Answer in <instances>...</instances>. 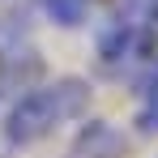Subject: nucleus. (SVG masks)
Instances as JSON below:
<instances>
[{"mask_svg": "<svg viewBox=\"0 0 158 158\" xmlns=\"http://www.w3.org/2000/svg\"><path fill=\"white\" fill-rule=\"evenodd\" d=\"M90 103H94V85L85 77L34 81V85H26L22 94H13L4 103V111H0V141H4V150L43 145L60 128H69L81 115H90Z\"/></svg>", "mask_w": 158, "mask_h": 158, "instance_id": "obj_1", "label": "nucleus"}, {"mask_svg": "<svg viewBox=\"0 0 158 158\" xmlns=\"http://www.w3.org/2000/svg\"><path fill=\"white\" fill-rule=\"evenodd\" d=\"M128 150V137L115 128L103 115H81L73 137H69V150L64 158H124Z\"/></svg>", "mask_w": 158, "mask_h": 158, "instance_id": "obj_2", "label": "nucleus"}, {"mask_svg": "<svg viewBox=\"0 0 158 158\" xmlns=\"http://www.w3.org/2000/svg\"><path fill=\"white\" fill-rule=\"evenodd\" d=\"M132 132L137 137H158V60H150L132 77Z\"/></svg>", "mask_w": 158, "mask_h": 158, "instance_id": "obj_3", "label": "nucleus"}, {"mask_svg": "<svg viewBox=\"0 0 158 158\" xmlns=\"http://www.w3.org/2000/svg\"><path fill=\"white\" fill-rule=\"evenodd\" d=\"M94 4L98 0H34V9L60 30H81L94 17Z\"/></svg>", "mask_w": 158, "mask_h": 158, "instance_id": "obj_4", "label": "nucleus"}]
</instances>
